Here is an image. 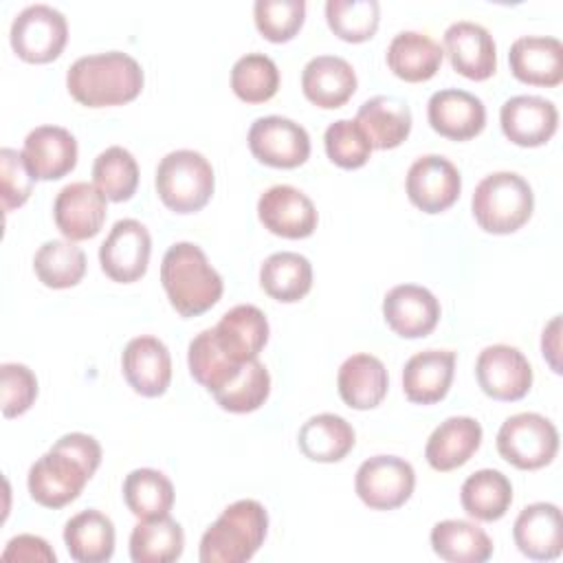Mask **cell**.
<instances>
[{"label": "cell", "instance_id": "6da1fadb", "mask_svg": "<svg viewBox=\"0 0 563 563\" xmlns=\"http://www.w3.org/2000/svg\"><path fill=\"white\" fill-rule=\"evenodd\" d=\"M73 99L88 108L121 106L139 97L143 88L141 64L121 51L84 55L66 73Z\"/></svg>", "mask_w": 563, "mask_h": 563}, {"label": "cell", "instance_id": "7a4b0ae2", "mask_svg": "<svg viewBox=\"0 0 563 563\" xmlns=\"http://www.w3.org/2000/svg\"><path fill=\"white\" fill-rule=\"evenodd\" d=\"M161 282L172 308L183 317L207 312L222 297V277L194 242H176L161 262Z\"/></svg>", "mask_w": 563, "mask_h": 563}, {"label": "cell", "instance_id": "3957f363", "mask_svg": "<svg viewBox=\"0 0 563 563\" xmlns=\"http://www.w3.org/2000/svg\"><path fill=\"white\" fill-rule=\"evenodd\" d=\"M268 515L255 499H238L205 530L200 539L202 563H244L264 543Z\"/></svg>", "mask_w": 563, "mask_h": 563}, {"label": "cell", "instance_id": "277c9868", "mask_svg": "<svg viewBox=\"0 0 563 563\" xmlns=\"http://www.w3.org/2000/svg\"><path fill=\"white\" fill-rule=\"evenodd\" d=\"M473 216L488 233H512L521 229L534 209V194L528 180L515 172L484 176L473 191Z\"/></svg>", "mask_w": 563, "mask_h": 563}, {"label": "cell", "instance_id": "5b68a950", "mask_svg": "<svg viewBox=\"0 0 563 563\" xmlns=\"http://www.w3.org/2000/svg\"><path fill=\"white\" fill-rule=\"evenodd\" d=\"M216 176L211 163L194 150H174L156 167V191L165 207L176 213L202 209L213 194Z\"/></svg>", "mask_w": 563, "mask_h": 563}, {"label": "cell", "instance_id": "8992f818", "mask_svg": "<svg viewBox=\"0 0 563 563\" xmlns=\"http://www.w3.org/2000/svg\"><path fill=\"white\" fill-rule=\"evenodd\" d=\"M497 451L508 464L521 471H534L554 460L559 431L541 413H515L506 418L497 431Z\"/></svg>", "mask_w": 563, "mask_h": 563}, {"label": "cell", "instance_id": "52a82bcc", "mask_svg": "<svg viewBox=\"0 0 563 563\" xmlns=\"http://www.w3.org/2000/svg\"><path fill=\"white\" fill-rule=\"evenodd\" d=\"M11 46L31 64H46L59 57L68 40V24L62 11L48 4H29L11 22Z\"/></svg>", "mask_w": 563, "mask_h": 563}, {"label": "cell", "instance_id": "ba28073f", "mask_svg": "<svg viewBox=\"0 0 563 563\" xmlns=\"http://www.w3.org/2000/svg\"><path fill=\"white\" fill-rule=\"evenodd\" d=\"M92 473L70 453L51 446L29 468V493L44 508H62L79 497Z\"/></svg>", "mask_w": 563, "mask_h": 563}, {"label": "cell", "instance_id": "9c48e42d", "mask_svg": "<svg viewBox=\"0 0 563 563\" xmlns=\"http://www.w3.org/2000/svg\"><path fill=\"white\" fill-rule=\"evenodd\" d=\"M416 486L413 466L398 455H374L365 460L354 477V490L372 510L402 506Z\"/></svg>", "mask_w": 563, "mask_h": 563}, {"label": "cell", "instance_id": "30bf717a", "mask_svg": "<svg viewBox=\"0 0 563 563\" xmlns=\"http://www.w3.org/2000/svg\"><path fill=\"white\" fill-rule=\"evenodd\" d=\"M152 238L145 224L134 218L117 220L99 246V264L103 273L119 284H132L147 271Z\"/></svg>", "mask_w": 563, "mask_h": 563}, {"label": "cell", "instance_id": "8fae6325", "mask_svg": "<svg viewBox=\"0 0 563 563\" xmlns=\"http://www.w3.org/2000/svg\"><path fill=\"white\" fill-rule=\"evenodd\" d=\"M251 154L271 167L292 169L310 156V136L303 125L286 117H260L249 130Z\"/></svg>", "mask_w": 563, "mask_h": 563}, {"label": "cell", "instance_id": "7c38bea8", "mask_svg": "<svg viewBox=\"0 0 563 563\" xmlns=\"http://www.w3.org/2000/svg\"><path fill=\"white\" fill-rule=\"evenodd\" d=\"M475 376L482 391L495 400H519L530 391L532 367L521 350L495 343L479 352Z\"/></svg>", "mask_w": 563, "mask_h": 563}, {"label": "cell", "instance_id": "4fadbf2b", "mask_svg": "<svg viewBox=\"0 0 563 563\" xmlns=\"http://www.w3.org/2000/svg\"><path fill=\"white\" fill-rule=\"evenodd\" d=\"M405 187L409 200L420 211L440 213L460 198L462 178L449 158L440 154H424L411 163Z\"/></svg>", "mask_w": 563, "mask_h": 563}, {"label": "cell", "instance_id": "5bb4252c", "mask_svg": "<svg viewBox=\"0 0 563 563\" xmlns=\"http://www.w3.org/2000/svg\"><path fill=\"white\" fill-rule=\"evenodd\" d=\"M260 222L275 235L299 240L317 229V209L312 200L292 185H273L257 200Z\"/></svg>", "mask_w": 563, "mask_h": 563}, {"label": "cell", "instance_id": "9a60e30c", "mask_svg": "<svg viewBox=\"0 0 563 563\" xmlns=\"http://www.w3.org/2000/svg\"><path fill=\"white\" fill-rule=\"evenodd\" d=\"M499 123L508 141L521 147H537L552 139L559 125L556 106L537 95H517L504 101Z\"/></svg>", "mask_w": 563, "mask_h": 563}, {"label": "cell", "instance_id": "2e32d148", "mask_svg": "<svg viewBox=\"0 0 563 563\" xmlns=\"http://www.w3.org/2000/svg\"><path fill=\"white\" fill-rule=\"evenodd\" d=\"M106 200L90 183L66 185L53 202V218L62 235L70 242L95 238L106 222Z\"/></svg>", "mask_w": 563, "mask_h": 563}, {"label": "cell", "instance_id": "e0dca14e", "mask_svg": "<svg viewBox=\"0 0 563 563\" xmlns=\"http://www.w3.org/2000/svg\"><path fill=\"white\" fill-rule=\"evenodd\" d=\"M383 317L398 336L420 339L438 325L440 303L424 286L400 284L387 290L383 299Z\"/></svg>", "mask_w": 563, "mask_h": 563}, {"label": "cell", "instance_id": "ac0fdd59", "mask_svg": "<svg viewBox=\"0 0 563 563\" xmlns=\"http://www.w3.org/2000/svg\"><path fill=\"white\" fill-rule=\"evenodd\" d=\"M123 376L130 387L147 398L167 391L172 380V356L167 345L156 336H134L121 354Z\"/></svg>", "mask_w": 563, "mask_h": 563}, {"label": "cell", "instance_id": "d6986e66", "mask_svg": "<svg viewBox=\"0 0 563 563\" xmlns=\"http://www.w3.org/2000/svg\"><path fill=\"white\" fill-rule=\"evenodd\" d=\"M444 53L451 66L466 79H488L497 68L493 35L471 20H457L444 31Z\"/></svg>", "mask_w": 563, "mask_h": 563}, {"label": "cell", "instance_id": "ffe728a7", "mask_svg": "<svg viewBox=\"0 0 563 563\" xmlns=\"http://www.w3.org/2000/svg\"><path fill=\"white\" fill-rule=\"evenodd\" d=\"M431 128L446 139L466 141L477 136L486 123V108L479 97L460 88H444L431 95L427 103Z\"/></svg>", "mask_w": 563, "mask_h": 563}, {"label": "cell", "instance_id": "44dd1931", "mask_svg": "<svg viewBox=\"0 0 563 563\" xmlns=\"http://www.w3.org/2000/svg\"><path fill=\"white\" fill-rule=\"evenodd\" d=\"M512 537L521 554L534 561H552L563 550V519L559 506L537 501L526 506L512 526Z\"/></svg>", "mask_w": 563, "mask_h": 563}, {"label": "cell", "instance_id": "7402d4cb", "mask_svg": "<svg viewBox=\"0 0 563 563\" xmlns=\"http://www.w3.org/2000/svg\"><path fill=\"white\" fill-rule=\"evenodd\" d=\"M512 75L530 86H559L563 81V44L548 35L517 37L508 53Z\"/></svg>", "mask_w": 563, "mask_h": 563}, {"label": "cell", "instance_id": "603a6c76", "mask_svg": "<svg viewBox=\"0 0 563 563\" xmlns=\"http://www.w3.org/2000/svg\"><path fill=\"white\" fill-rule=\"evenodd\" d=\"M22 154L35 178L57 180L77 165V141L66 128L40 125L26 134Z\"/></svg>", "mask_w": 563, "mask_h": 563}, {"label": "cell", "instance_id": "cb8c5ba5", "mask_svg": "<svg viewBox=\"0 0 563 563\" xmlns=\"http://www.w3.org/2000/svg\"><path fill=\"white\" fill-rule=\"evenodd\" d=\"M220 350L235 363L257 358L268 341V321L257 306L240 303L222 314L213 328Z\"/></svg>", "mask_w": 563, "mask_h": 563}, {"label": "cell", "instance_id": "d4e9b609", "mask_svg": "<svg viewBox=\"0 0 563 563\" xmlns=\"http://www.w3.org/2000/svg\"><path fill=\"white\" fill-rule=\"evenodd\" d=\"M301 90L314 106L334 110L354 95L356 73L352 64L339 55H317L303 66Z\"/></svg>", "mask_w": 563, "mask_h": 563}, {"label": "cell", "instance_id": "484cf974", "mask_svg": "<svg viewBox=\"0 0 563 563\" xmlns=\"http://www.w3.org/2000/svg\"><path fill=\"white\" fill-rule=\"evenodd\" d=\"M455 369L453 350H424L413 354L402 369V389L411 402L433 405L449 394Z\"/></svg>", "mask_w": 563, "mask_h": 563}, {"label": "cell", "instance_id": "4316f807", "mask_svg": "<svg viewBox=\"0 0 563 563\" xmlns=\"http://www.w3.org/2000/svg\"><path fill=\"white\" fill-rule=\"evenodd\" d=\"M482 444V424L468 416H451L427 440L424 457L435 471H453L471 460Z\"/></svg>", "mask_w": 563, "mask_h": 563}, {"label": "cell", "instance_id": "83f0119b", "mask_svg": "<svg viewBox=\"0 0 563 563\" xmlns=\"http://www.w3.org/2000/svg\"><path fill=\"white\" fill-rule=\"evenodd\" d=\"M389 376L380 358L374 354H352L336 374L341 400L352 409H374L387 394Z\"/></svg>", "mask_w": 563, "mask_h": 563}, {"label": "cell", "instance_id": "f1b7e54d", "mask_svg": "<svg viewBox=\"0 0 563 563\" xmlns=\"http://www.w3.org/2000/svg\"><path fill=\"white\" fill-rule=\"evenodd\" d=\"M356 123L367 134L372 147L391 150L398 147L411 132L409 106L391 95H376L361 103Z\"/></svg>", "mask_w": 563, "mask_h": 563}, {"label": "cell", "instance_id": "f546056e", "mask_svg": "<svg viewBox=\"0 0 563 563\" xmlns=\"http://www.w3.org/2000/svg\"><path fill=\"white\" fill-rule=\"evenodd\" d=\"M442 55L444 51L433 37L420 31H400L387 46V66L396 77L418 84L440 70Z\"/></svg>", "mask_w": 563, "mask_h": 563}, {"label": "cell", "instance_id": "4dcf8cb0", "mask_svg": "<svg viewBox=\"0 0 563 563\" xmlns=\"http://www.w3.org/2000/svg\"><path fill=\"white\" fill-rule=\"evenodd\" d=\"M356 442L352 424L336 413H317L308 418L297 435L299 451L312 462H339Z\"/></svg>", "mask_w": 563, "mask_h": 563}, {"label": "cell", "instance_id": "1f68e13d", "mask_svg": "<svg viewBox=\"0 0 563 563\" xmlns=\"http://www.w3.org/2000/svg\"><path fill=\"white\" fill-rule=\"evenodd\" d=\"M68 554L79 563H103L114 552V526L99 510H81L64 526Z\"/></svg>", "mask_w": 563, "mask_h": 563}, {"label": "cell", "instance_id": "d6a6232c", "mask_svg": "<svg viewBox=\"0 0 563 563\" xmlns=\"http://www.w3.org/2000/svg\"><path fill=\"white\" fill-rule=\"evenodd\" d=\"M433 552L451 563H484L493 556L490 537L464 519H444L431 528Z\"/></svg>", "mask_w": 563, "mask_h": 563}, {"label": "cell", "instance_id": "836d02e7", "mask_svg": "<svg viewBox=\"0 0 563 563\" xmlns=\"http://www.w3.org/2000/svg\"><path fill=\"white\" fill-rule=\"evenodd\" d=\"M185 548L183 526L169 515L141 519L130 534V559L134 563H172Z\"/></svg>", "mask_w": 563, "mask_h": 563}, {"label": "cell", "instance_id": "e575fe53", "mask_svg": "<svg viewBox=\"0 0 563 563\" xmlns=\"http://www.w3.org/2000/svg\"><path fill=\"white\" fill-rule=\"evenodd\" d=\"M460 501L473 519L497 521L512 504V484L501 471L482 468L464 479Z\"/></svg>", "mask_w": 563, "mask_h": 563}, {"label": "cell", "instance_id": "d590c367", "mask_svg": "<svg viewBox=\"0 0 563 563\" xmlns=\"http://www.w3.org/2000/svg\"><path fill=\"white\" fill-rule=\"evenodd\" d=\"M260 284L266 295H271L277 301L292 303L303 299L312 288V266L308 257L292 253V251H279L264 260L260 268Z\"/></svg>", "mask_w": 563, "mask_h": 563}, {"label": "cell", "instance_id": "8d00e7d4", "mask_svg": "<svg viewBox=\"0 0 563 563\" xmlns=\"http://www.w3.org/2000/svg\"><path fill=\"white\" fill-rule=\"evenodd\" d=\"M123 499L128 510L139 519L163 517L174 506V484L156 468H134L125 475Z\"/></svg>", "mask_w": 563, "mask_h": 563}, {"label": "cell", "instance_id": "74e56055", "mask_svg": "<svg viewBox=\"0 0 563 563\" xmlns=\"http://www.w3.org/2000/svg\"><path fill=\"white\" fill-rule=\"evenodd\" d=\"M187 363L191 376L211 394L224 389L242 369L244 363L231 361L218 345L213 328L196 334L187 350Z\"/></svg>", "mask_w": 563, "mask_h": 563}, {"label": "cell", "instance_id": "f35d334b", "mask_svg": "<svg viewBox=\"0 0 563 563\" xmlns=\"http://www.w3.org/2000/svg\"><path fill=\"white\" fill-rule=\"evenodd\" d=\"M33 271L48 288H70L86 275V255L70 240H48L37 249Z\"/></svg>", "mask_w": 563, "mask_h": 563}, {"label": "cell", "instance_id": "ab89813d", "mask_svg": "<svg viewBox=\"0 0 563 563\" xmlns=\"http://www.w3.org/2000/svg\"><path fill=\"white\" fill-rule=\"evenodd\" d=\"M95 187L112 202L130 200L139 185L136 158L121 145L103 150L92 163Z\"/></svg>", "mask_w": 563, "mask_h": 563}, {"label": "cell", "instance_id": "60d3db41", "mask_svg": "<svg viewBox=\"0 0 563 563\" xmlns=\"http://www.w3.org/2000/svg\"><path fill=\"white\" fill-rule=\"evenodd\" d=\"M231 88L246 103H264L279 88L277 64L264 53H246L231 68Z\"/></svg>", "mask_w": 563, "mask_h": 563}, {"label": "cell", "instance_id": "b9f144b4", "mask_svg": "<svg viewBox=\"0 0 563 563\" xmlns=\"http://www.w3.org/2000/svg\"><path fill=\"white\" fill-rule=\"evenodd\" d=\"M271 394V376L262 361H246L240 374L218 394H213L216 402L231 413H249L260 409Z\"/></svg>", "mask_w": 563, "mask_h": 563}, {"label": "cell", "instance_id": "7bdbcfd3", "mask_svg": "<svg viewBox=\"0 0 563 563\" xmlns=\"http://www.w3.org/2000/svg\"><path fill=\"white\" fill-rule=\"evenodd\" d=\"M325 20L341 40L365 42L378 29L380 4L376 0H328Z\"/></svg>", "mask_w": 563, "mask_h": 563}, {"label": "cell", "instance_id": "ee69618b", "mask_svg": "<svg viewBox=\"0 0 563 563\" xmlns=\"http://www.w3.org/2000/svg\"><path fill=\"white\" fill-rule=\"evenodd\" d=\"M323 143L328 158L343 169L363 167L374 150L356 119H339L330 123L323 134Z\"/></svg>", "mask_w": 563, "mask_h": 563}, {"label": "cell", "instance_id": "f6af8a7d", "mask_svg": "<svg viewBox=\"0 0 563 563\" xmlns=\"http://www.w3.org/2000/svg\"><path fill=\"white\" fill-rule=\"evenodd\" d=\"M253 18L257 31L271 42L292 40L306 18L303 0H255Z\"/></svg>", "mask_w": 563, "mask_h": 563}, {"label": "cell", "instance_id": "bcb514c9", "mask_svg": "<svg viewBox=\"0 0 563 563\" xmlns=\"http://www.w3.org/2000/svg\"><path fill=\"white\" fill-rule=\"evenodd\" d=\"M0 391H2V416L15 418L31 409L37 398V378L22 363L0 365Z\"/></svg>", "mask_w": 563, "mask_h": 563}, {"label": "cell", "instance_id": "7dc6e473", "mask_svg": "<svg viewBox=\"0 0 563 563\" xmlns=\"http://www.w3.org/2000/svg\"><path fill=\"white\" fill-rule=\"evenodd\" d=\"M35 176L31 174L26 158L22 152L2 147L0 150V196L4 211H11L15 207H22L29 196L33 194Z\"/></svg>", "mask_w": 563, "mask_h": 563}, {"label": "cell", "instance_id": "c3c4849f", "mask_svg": "<svg viewBox=\"0 0 563 563\" xmlns=\"http://www.w3.org/2000/svg\"><path fill=\"white\" fill-rule=\"evenodd\" d=\"M55 552L51 550V545L35 534H18L13 537L4 552H2V561H44V563H55Z\"/></svg>", "mask_w": 563, "mask_h": 563}, {"label": "cell", "instance_id": "681fc988", "mask_svg": "<svg viewBox=\"0 0 563 563\" xmlns=\"http://www.w3.org/2000/svg\"><path fill=\"white\" fill-rule=\"evenodd\" d=\"M53 446H57V449L70 453V455H73L75 460H79L92 475H95V471H97L99 464H101V446H99V442H97L92 435H88V433H79V431L66 433V435H62Z\"/></svg>", "mask_w": 563, "mask_h": 563}, {"label": "cell", "instance_id": "f907efd6", "mask_svg": "<svg viewBox=\"0 0 563 563\" xmlns=\"http://www.w3.org/2000/svg\"><path fill=\"white\" fill-rule=\"evenodd\" d=\"M559 330H561V319L554 317V319L543 328V336H541L543 356L548 358L550 367H552L556 374L561 372V363H559Z\"/></svg>", "mask_w": 563, "mask_h": 563}]
</instances>
